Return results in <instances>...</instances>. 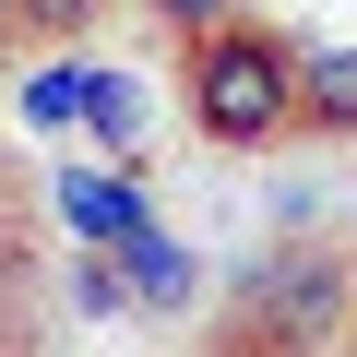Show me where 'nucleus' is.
I'll list each match as a JSON object with an SVG mask.
<instances>
[{
  "mask_svg": "<svg viewBox=\"0 0 357 357\" xmlns=\"http://www.w3.org/2000/svg\"><path fill=\"white\" fill-rule=\"evenodd\" d=\"M191 119H203L215 143L286 131V119H298V48L262 36V24H215V36L191 48Z\"/></svg>",
  "mask_w": 357,
  "mask_h": 357,
  "instance_id": "f257e3e1",
  "label": "nucleus"
},
{
  "mask_svg": "<svg viewBox=\"0 0 357 357\" xmlns=\"http://www.w3.org/2000/svg\"><path fill=\"white\" fill-rule=\"evenodd\" d=\"M250 321L286 333V345H321V333L345 321V262H333V250H286V262H262V274H250Z\"/></svg>",
  "mask_w": 357,
  "mask_h": 357,
  "instance_id": "f03ea898",
  "label": "nucleus"
},
{
  "mask_svg": "<svg viewBox=\"0 0 357 357\" xmlns=\"http://www.w3.org/2000/svg\"><path fill=\"white\" fill-rule=\"evenodd\" d=\"M60 227H72L84 250H119V238L155 227V215H143V191H131L119 167H72V178H60Z\"/></svg>",
  "mask_w": 357,
  "mask_h": 357,
  "instance_id": "7ed1b4c3",
  "label": "nucleus"
},
{
  "mask_svg": "<svg viewBox=\"0 0 357 357\" xmlns=\"http://www.w3.org/2000/svg\"><path fill=\"white\" fill-rule=\"evenodd\" d=\"M119 286H131L143 310H191V298H203V262H191V238L131 227V238H119Z\"/></svg>",
  "mask_w": 357,
  "mask_h": 357,
  "instance_id": "20e7f679",
  "label": "nucleus"
},
{
  "mask_svg": "<svg viewBox=\"0 0 357 357\" xmlns=\"http://www.w3.org/2000/svg\"><path fill=\"white\" fill-rule=\"evenodd\" d=\"M298 107L321 131H357V48H298Z\"/></svg>",
  "mask_w": 357,
  "mask_h": 357,
  "instance_id": "39448f33",
  "label": "nucleus"
},
{
  "mask_svg": "<svg viewBox=\"0 0 357 357\" xmlns=\"http://www.w3.org/2000/svg\"><path fill=\"white\" fill-rule=\"evenodd\" d=\"M84 131H96V143H143V84L96 60V72H84Z\"/></svg>",
  "mask_w": 357,
  "mask_h": 357,
  "instance_id": "423d86ee",
  "label": "nucleus"
},
{
  "mask_svg": "<svg viewBox=\"0 0 357 357\" xmlns=\"http://www.w3.org/2000/svg\"><path fill=\"white\" fill-rule=\"evenodd\" d=\"M84 72H96V60H48V72H24V119H36V131H72V119H84Z\"/></svg>",
  "mask_w": 357,
  "mask_h": 357,
  "instance_id": "0eeeda50",
  "label": "nucleus"
},
{
  "mask_svg": "<svg viewBox=\"0 0 357 357\" xmlns=\"http://www.w3.org/2000/svg\"><path fill=\"white\" fill-rule=\"evenodd\" d=\"M107 0H13V24H36V36H72V24H96Z\"/></svg>",
  "mask_w": 357,
  "mask_h": 357,
  "instance_id": "6e6552de",
  "label": "nucleus"
},
{
  "mask_svg": "<svg viewBox=\"0 0 357 357\" xmlns=\"http://www.w3.org/2000/svg\"><path fill=\"white\" fill-rule=\"evenodd\" d=\"M155 13H167V24H191V36H215V24H227V0H155Z\"/></svg>",
  "mask_w": 357,
  "mask_h": 357,
  "instance_id": "1a4fd4ad",
  "label": "nucleus"
},
{
  "mask_svg": "<svg viewBox=\"0 0 357 357\" xmlns=\"http://www.w3.org/2000/svg\"><path fill=\"white\" fill-rule=\"evenodd\" d=\"M0 36H13V0H0Z\"/></svg>",
  "mask_w": 357,
  "mask_h": 357,
  "instance_id": "9d476101",
  "label": "nucleus"
}]
</instances>
